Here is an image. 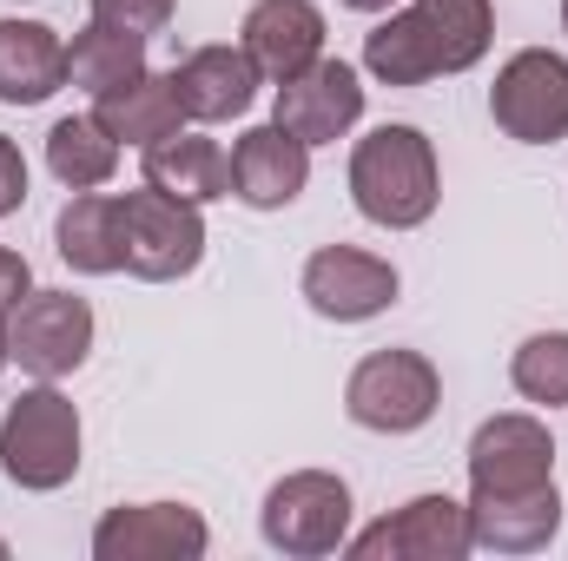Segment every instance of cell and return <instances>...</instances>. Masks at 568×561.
<instances>
[{
  "instance_id": "cell-1",
  "label": "cell",
  "mask_w": 568,
  "mask_h": 561,
  "mask_svg": "<svg viewBox=\"0 0 568 561\" xmlns=\"http://www.w3.org/2000/svg\"><path fill=\"white\" fill-rule=\"evenodd\" d=\"M496 40V13L489 0H417L397 7L371 40H364V67L384 86H424L436 73H469Z\"/></svg>"
},
{
  "instance_id": "cell-2",
  "label": "cell",
  "mask_w": 568,
  "mask_h": 561,
  "mask_svg": "<svg viewBox=\"0 0 568 561\" xmlns=\"http://www.w3.org/2000/svg\"><path fill=\"white\" fill-rule=\"evenodd\" d=\"M351 198L371 225L384 232H417L429 225L443 178H436V145L417 126H377L351 152Z\"/></svg>"
},
{
  "instance_id": "cell-3",
  "label": "cell",
  "mask_w": 568,
  "mask_h": 561,
  "mask_svg": "<svg viewBox=\"0 0 568 561\" xmlns=\"http://www.w3.org/2000/svg\"><path fill=\"white\" fill-rule=\"evenodd\" d=\"M0 469L7 482L47 496V489H67L73 469H80V410L73 397H60L53 384H33L7 404L0 417Z\"/></svg>"
},
{
  "instance_id": "cell-4",
  "label": "cell",
  "mask_w": 568,
  "mask_h": 561,
  "mask_svg": "<svg viewBox=\"0 0 568 561\" xmlns=\"http://www.w3.org/2000/svg\"><path fill=\"white\" fill-rule=\"evenodd\" d=\"M258 529L278 555H297V561H317V555H337L351 542V489L344 476L331 469H297L272 482L265 509H258Z\"/></svg>"
},
{
  "instance_id": "cell-5",
  "label": "cell",
  "mask_w": 568,
  "mask_h": 561,
  "mask_svg": "<svg viewBox=\"0 0 568 561\" xmlns=\"http://www.w3.org/2000/svg\"><path fill=\"white\" fill-rule=\"evenodd\" d=\"M443 404V384H436V364L424 350H371L351 384H344V410L357 429H377V436H410L424 429Z\"/></svg>"
},
{
  "instance_id": "cell-6",
  "label": "cell",
  "mask_w": 568,
  "mask_h": 561,
  "mask_svg": "<svg viewBox=\"0 0 568 561\" xmlns=\"http://www.w3.org/2000/svg\"><path fill=\"white\" fill-rule=\"evenodd\" d=\"M489 120L516 145H556L568 140V60L549 47H523L503 60L489 86Z\"/></svg>"
},
{
  "instance_id": "cell-7",
  "label": "cell",
  "mask_w": 568,
  "mask_h": 561,
  "mask_svg": "<svg viewBox=\"0 0 568 561\" xmlns=\"http://www.w3.org/2000/svg\"><path fill=\"white\" fill-rule=\"evenodd\" d=\"M7 344H13V364L27 377L60 384L93 350V304L73 297V290H27L20 310L7 317Z\"/></svg>"
},
{
  "instance_id": "cell-8",
  "label": "cell",
  "mask_w": 568,
  "mask_h": 561,
  "mask_svg": "<svg viewBox=\"0 0 568 561\" xmlns=\"http://www.w3.org/2000/svg\"><path fill=\"white\" fill-rule=\"evenodd\" d=\"M126 212V272L145 284H165V278H185L199 258H205V218L199 205L159 192V185H140L120 198Z\"/></svg>"
},
{
  "instance_id": "cell-9",
  "label": "cell",
  "mask_w": 568,
  "mask_h": 561,
  "mask_svg": "<svg viewBox=\"0 0 568 561\" xmlns=\"http://www.w3.org/2000/svg\"><path fill=\"white\" fill-rule=\"evenodd\" d=\"M357 561H463L476 549L469 536V509L449 502V496H417L404 502L397 516H384L377 529H364L357 542H344Z\"/></svg>"
},
{
  "instance_id": "cell-10",
  "label": "cell",
  "mask_w": 568,
  "mask_h": 561,
  "mask_svg": "<svg viewBox=\"0 0 568 561\" xmlns=\"http://www.w3.org/2000/svg\"><path fill=\"white\" fill-rule=\"evenodd\" d=\"M556 482V442L536 417H489L469 436V496H523Z\"/></svg>"
},
{
  "instance_id": "cell-11",
  "label": "cell",
  "mask_w": 568,
  "mask_h": 561,
  "mask_svg": "<svg viewBox=\"0 0 568 561\" xmlns=\"http://www.w3.org/2000/svg\"><path fill=\"white\" fill-rule=\"evenodd\" d=\"M205 549H212V529L185 502H133L93 529L100 561H199Z\"/></svg>"
},
{
  "instance_id": "cell-12",
  "label": "cell",
  "mask_w": 568,
  "mask_h": 561,
  "mask_svg": "<svg viewBox=\"0 0 568 561\" xmlns=\"http://www.w3.org/2000/svg\"><path fill=\"white\" fill-rule=\"evenodd\" d=\"M304 297L331 324H364L397 304V265L377 252H357V245H324L304 265Z\"/></svg>"
},
{
  "instance_id": "cell-13",
  "label": "cell",
  "mask_w": 568,
  "mask_h": 561,
  "mask_svg": "<svg viewBox=\"0 0 568 561\" xmlns=\"http://www.w3.org/2000/svg\"><path fill=\"white\" fill-rule=\"evenodd\" d=\"M278 120L284 133H297L304 145H331L344 140L364 120V80L344 60H311L304 73H291L278 86Z\"/></svg>"
},
{
  "instance_id": "cell-14",
  "label": "cell",
  "mask_w": 568,
  "mask_h": 561,
  "mask_svg": "<svg viewBox=\"0 0 568 561\" xmlns=\"http://www.w3.org/2000/svg\"><path fill=\"white\" fill-rule=\"evenodd\" d=\"M258 80L265 73L252 67L245 47H199V53H185L172 67V93H179L185 120H199V126H225V120L252 113Z\"/></svg>"
},
{
  "instance_id": "cell-15",
  "label": "cell",
  "mask_w": 568,
  "mask_h": 561,
  "mask_svg": "<svg viewBox=\"0 0 568 561\" xmlns=\"http://www.w3.org/2000/svg\"><path fill=\"white\" fill-rule=\"evenodd\" d=\"M304 185H311V145L297 133H284L278 120L252 126L232 145V198H245L252 212H278Z\"/></svg>"
},
{
  "instance_id": "cell-16",
  "label": "cell",
  "mask_w": 568,
  "mask_h": 561,
  "mask_svg": "<svg viewBox=\"0 0 568 561\" xmlns=\"http://www.w3.org/2000/svg\"><path fill=\"white\" fill-rule=\"evenodd\" d=\"M469 536L476 549L496 555H536L562 536V496L556 482L523 489V496H469Z\"/></svg>"
},
{
  "instance_id": "cell-17",
  "label": "cell",
  "mask_w": 568,
  "mask_h": 561,
  "mask_svg": "<svg viewBox=\"0 0 568 561\" xmlns=\"http://www.w3.org/2000/svg\"><path fill=\"white\" fill-rule=\"evenodd\" d=\"M245 53L265 80H291L311 60H324V13L311 0H258L245 13Z\"/></svg>"
},
{
  "instance_id": "cell-18",
  "label": "cell",
  "mask_w": 568,
  "mask_h": 561,
  "mask_svg": "<svg viewBox=\"0 0 568 561\" xmlns=\"http://www.w3.org/2000/svg\"><path fill=\"white\" fill-rule=\"evenodd\" d=\"M53 245L73 272L87 278H106V272H126V212L120 198L106 192H73L53 218Z\"/></svg>"
},
{
  "instance_id": "cell-19",
  "label": "cell",
  "mask_w": 568,
  "mask_h": 561,
  "mask_svg": "<svg viewBox=\"0 0 568 561\" xmlns=\"http://www.w3.org/2000/svg\"><path fill=\"white\" fill-rule=\"evenodd\" d=\"M67 86V47L40 20H0V100L40 106Z\"/></svg>"
},
{
  "instance_id": "cell-20",
  "label": "cell",
  "mask_w": 568,
  "mask_h": 561,
  "mask_svg": "<svg viewBox=\"0 0 568 561\" xmlns=\"http://www.w3.org/2000/svg\"><path fill=\"white\" fill-rule=\"evenodd\" d=\"M145 185H159L185 205H212V198H232V159L219 140L179 126L172 140L145 145Z\"/></svg>"
},
{
  "instance_id": "cell-21",
  "label": "cell",
  "mask_w": 568,
  "mask_h": 561,
  "mask_svg": "<svg viewBox=\"0 0 568 561\" xmlns=\"http://www.w3.org/2000/svg\"><path fill=\"white\" fill-rule=\"evenodd\" d=\"M93 120H100L120 145H140L145 152V145L172 140V133L185 126V106H179V93H172V73H140V80L100 93V100H93Z\"/></svg>"
},
{
  "instance_id": "cell-22",
  "label": "cell",
  "mask_w": 568,
  "mask_h": 561,
  "mask_svg": "<svg viewBox=\"0 0 568 561\" xmlns=\"http://www.w3.org/2000/svg\"><path fill=\"white\" fill-rule=\"evenodd\" d=\"M140 73H145V33H126V27L93 20V27H80L73 47H67V80L87 86L93 100L113 93V86H126V80H140Z\"/></svg>"
},
{
  "instance_id": "cell-23",
  "label": "cell",
  "mask_w": 568,
  "mask_h": 561,
  "mask_svg": "<svg viewBox=\"0 0 568 561\" xmlns=\"http://www.w3.org/2000/svg\"><path fill=\"white\" fill-rule=\"evenodd\" d=\"M47 172L67 185V192H93L120 172V140L87 113V120H60L47 133Z\"/></svg>"
},
{
  "instance_id": "cell-24",
  "label": "cell",
  "mask_w": 568,
  "mask_h": 561,
  "mask_svg": "<svg viewBox=\"0 0 568 561\" xmlns=\"http://www.w3.org/2000/svg\"><path fill=\"white\" fill-rule=\"evenodd\" d=\"M509 384L542 404V410H562L568 404V330H536L516 357H509Z\"/></svg>"
},
{
  "instance_id": "cell-25",
  "label": "cell",
  "mask_w": 568,
  "mask_h": 561,
  "mask_svg": "<svg viewBox=\"0 0 568 561\" xmlns=\"http://www.w3.org/2000/svg\"><path fill=\"white\" fill-rule=\"evenodd\" d=\"M93 20L126 27V33H159L172 20V0H93Z\"/></svg>"
},
{
  "instance_id": "cell-26",
  "label": "cell",
  "mask_w": 568,
  "mask_h": 561,
  "mask_svg": "<svg viewBox=\"0 0 568 561\" xmlns=\"http://www.w3.org/2000/svg\"><path fill=\"white\" fill-rule=\"evenodd\" d=\"M20 205H27V159H20V145L0 133V218L20 212Z\"/></svg>"
},
{
  "instance_id": "cell-27",
  "label": "cell",
  "mask_w": 568,
  "mask_h": 561,
  "mask_svg": "<svg viewBox=\"0 0 568 561\" xmlns=\"http://www.w3.org/2000/svg\"><path fill=\"white\" fill-rule=\"evenodd\" d=\"M27 290H33V265H27L20 252H7V245H0V317H13Z\"/></svg>"
},
{
  "instance_id": "cell-28",
  "label": "cell",
  "mask_w": 568,
  "mask_h": 561,
  "mask_svg": "<svg viewBox=\"0 0 568 561\" xmlns=\"http://www.w3.org/2000/svg\"><path fill=\"white\" fill-rule=\"evenodd\" d=\"M337 7H351V13H390L397 0H337Z\"/></svg>"
},
{
  "instance_id": "cell-29",
  "label": "cell",
  "mask_w": 568,
  "mask_h": 561,
  "mask_svg": "<svg viewBox=\"0 0 568 561\" xmlns=\"http://www.w3.org/2000/svg\"><path fill=\"white\" fill-rule=\"evenodd\" d=\"M13 364V344H7V317H0V370Z\"/></svg>"
},
{
  "instance_id": "cell-30",
  "label": "cell",
  "mask_w": 568,
  "mask_h": 561,
  "mask_svg": "<svg viewBox=\"0 0 568 561\" xmlns=\"http://www.w3.org/2000/svg\"><path fill=\"white\" fill-rule=\"evenodd\" d=\"M562 27H568V0H562Z\"/></svg>"
},
{
  "instance_id": "cell-31",
  "label": "cell",
  "mask_w": 568,
  "mask_h": 561,
  "mask_svg": "<svg viewBox=\"0 0 568 561\" xmlns=\"http://www.w3.org/2000/svg\"><path fill=\"white\" fill-rule=\"evenodd\" d=\"M0 561H7V542H0Z\"/></svg>"
}]
</instances>
